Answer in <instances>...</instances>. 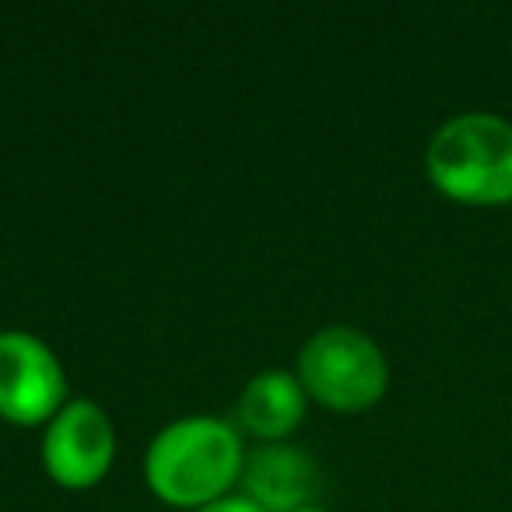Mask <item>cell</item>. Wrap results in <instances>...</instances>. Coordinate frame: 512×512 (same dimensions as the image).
<instances>
[{"mask_svg": "<svg viewBox=\"0 0 512 512\" xmlns=\"http://www.w3.org/2000/svg\"><path fill=\"white\" fill-rule=\"evenodd\" d=\"M242 463L246 453L232 425L218 418H183L151 442L144 474L162 502L204 509L232 488Z\"/></svg>", "mask_w": 512, "mask_h": 512, "instance_id": "cell-1", "label": "cell"}, {"mask_svg": "<svg viewBox=\"0 0 512 512\" xmlns=\"http://www.w3.org/2000/svg\"><path fill=\"white\" fill-rule=\"evenodd\" d=\"M428 179L446 197L474 207L512 200V123L491 113H463L428 141Z\"/></svg>", "mask_w": 512, "mask_h": 512, "instance_id": "cell-2", "label": "cell"}, {"mask_svg": "<svg viewBox=\"0 0 512 512\" xmlns=\"http://www.w3.org/2000/svg\"><path fill=\"white\" fill-rule=\"evenodd\" d=\"M299 383L334 411H365L386 393L390 369L369 334L355 327H327L302 348Z\"/></svg>", "mask_w": 512, "mask_h": 512, "instance_id": "cell-3", "label": "cell"}, {"mask_svg": "<svg viewBox=\"0 0 512 512\" xmlns=\"http://www.w3.org/2000/svg\"><path fill=\"white\" fill-rule=\"evenodd\" d=\"M64 397V369L39 337L22 330L0 334V418L39 425L57 418Z\"/></svg>", "mask_w": 512, "mask_h": 512, "instance_id": "cell-4", "label": "cell"}, {"mask_svg": "<svg viewBox=\"0 0 512 512\" xmlns=\"http://www.w3.org/2000/svg\"><path fill=\"white\" fill-rule=\"evenodd\" d=\"M116 435L113 421L92 400H74L60 407V414L50 421L43 439V463L46 474L60 488H92L113 467Z\"/></svg>", "mask_w": 512, "mask_h": 512, "instance_id": "cell-5", "label": "cell"}, {"mask_svg": "<svg viewBox=\"0 0 512 512\" xmlns=\"http://www.w3.org/2000/svg\"><path fill=\"white\" fill-rule=\"evenodd\" d=\"M246 498H253L264 512H299L313 509L320 495V467L299 446L271 442L249 453L242 463Z\"/></svg>", "mask_w": 512, "mask_h": 512, "instance_id": "cell-6", "label": "cell"}, {"mask_svg": "<svg viewBox=\"0 0 512 512\" xmlns=\"http://www.w3.org/2000/svg\"><path fill=\"white\" fill-rule=\"evenodd\" d=\"M235 418L256 439L281 442L306 418V390L288 372H264L242 390Z\"/></svg>", "mask_w": 512, "mask_h": 512, "instance_id": "cell-7", "label": "cell"}, {"mask_svg": "<svg viewBox=\"0 0 512 512\" xmlns=\"http://www.w3.org/2000/svg\"><path fill=\"white\" fill-rule=\"evenodd\" d=\"M197 512H264V509H260L253 498H218V502L204 505V509H197Z\"/></svg>", "mask_w": 512, "mask_h": 512, "instance_id": "cell-8", "label": "cell"}, {"mask_svg": "<svg viewBox=\"0 0 512 512\" xmlns=\"http://www.w3.org/2000/svg\"><path fill=\"white\" fill-rule=\"evenodd\" d=\"M299 512H323V509H299Z\"/></svg>", "mask_w": 512, "mask_h": 512, "instance_id": "cell-9", "label": "cell"}]
</instances>
